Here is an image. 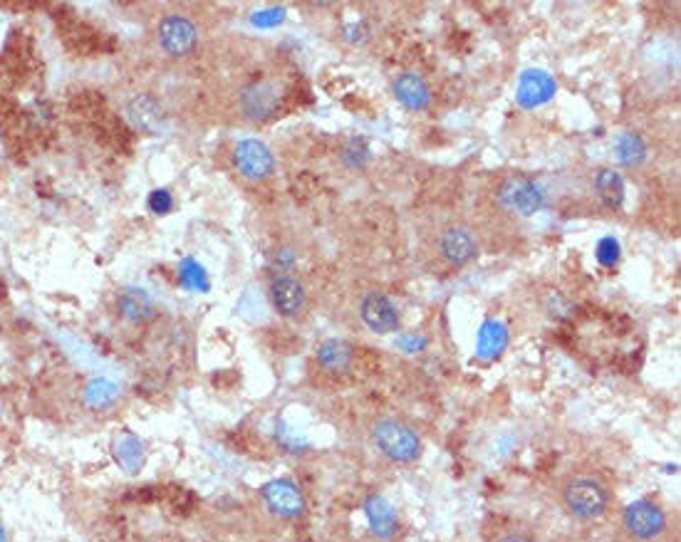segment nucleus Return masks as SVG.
Wrapping results in <instances>:
<instances>
[{
	"label": "nucleus",
	"mask_w": 681,
	"mask_h": 542,
	"mask_svg": "<svg viewBox=\"0 0 681 542\" xmlns=\"http://www.w3.org/2000/svg\"><path fill=\"white\" fill-rule=\"evenodd\" d=\"M560 498H563L565 510L575 520L592 523V520L602 518L607 513L612 495L607 483L600 476H595V473H575V476H570L565 481Z\"/></svg>",
	"instance_id": "nucleus-1"
},
{
	"label": "nucleus",
	"mask_w": 681,
	"mask_h": 542,
	"mask_svg": "<svg viewBox=\"0 0 681 542\" xmlns=\"http://www.w3.org/2000/svg\"><path fill=\"white\" fill-rule=\"evenodd\" d=\"M372 441L384 458L399 466H409L421 458V436L417 429L397 416H384L372 426Z\"/></svg>",
	"instance_id": "nucleus-2"
},
{
	"label": "nucleus",
	"mask_w": 681,
	"mask_h": 542,
	"mask_svg": "<svg viewBox=\"0 0 681 542\" xmlns=\"http://www.w3.org/2000/svg\"><path fill=\"white\" fill-rule=\"evenodd\" d=\"M622 525H625V533L632 540L654 542L667 530V513L654 500H634L622 513Z\"/></svg>",
	"instance_id": "nucleus-3"
},
{
	"label": "nucleus",
	"mask_w": 681,
	"mask_h": 542,
	"mask_svg": "<svg viewBox=\"0 0 681 542\" xmlns=\"http://www.w3.org/2000/svg\"><path fill=\"white\" fill-rule=\"evenodd\" d=\"M157 38L161 50L171 57H186L196 50L199 45V28L191 18L181 13H171L164 15L159 20L157 28Z\"/></svg>",
	"instance_id": "nucleus-4"
},
{
	"label": "nucleus",
	"mask_w": 681,
	"mask_h": 542,
	"mask_svg": "<svg viewBox=\"0 0 681 542\" xmlns=\"http://www.w3.org/2000/svg\"><path fill=\"white\" fill-rule=\"evenodd\" d=\"M498 201L506 211L516 213V216H535L545 208V194L535 181L523 179V176H511L503 181L498 189Z\"/></svg>",
	"instance_id": "nucleus-5"
},
{
	"label": "nucleus",
	"mask_w": 681,
	"mask_h": 542,
	"mask_svg": "<svg viewBox=\"0 0 681 542\" xmlns=\"http://www.w3.org/2000/svg\"><path fill=\"white\" fill-rule=\"evenodd\" d=\"M261 498L270 513L285 520L303 518L305 510H308L303 491L293 481H288V478H275V481L265 483Z\"/></svg>",
	"instance_id": "nucleus-6"
},
{
	"label": "nucleus",
	"mask_w": 681,
	"mask_h": 542,
	"mask_svg": "<svg viewBox=\"0 0 681 542\" xmlns=\"http://www.w3.org/2000/svg\"><path fill=\"white\" fill-rule=\"evenodd\" d=\"M233 164H236L238 174L246 176V179L263 181L273 174L275 156L268 149V144L258 142V139H243L233 149Z\"/></svg>",
	"instance_id": "nucleus-7"
},
{
	"label": "nucleus",
	"mask_w": 681,
	"mask_h": 542,
	"mask_svg": "<svg viewBox=\"0 0 681 542\" xmlns=\"http://www.w3.org/2000/svg\"><path fill=\"white\" fill-rule=\"evenodd\" d=\"M360 317L374 335H394L402 322L394 300L384 293H367L362 297Z\"/></svg>",
	"instance_id": "nucleus-8"
},
{
	"label": "nucleus",
	"mask_w": 681,
	"mask_h": 542,
	"mask_svg": "<svg viewBox=\"0 0 681 542\" xmlns=\"http://www.w3.org/2000/svg\"><path fill=\"white\" fill-rule=\"evenodd\" d=\"M268 295L278 315L283 317H300L308 307L305 285L295 275H275L268 285Z\"/></svg>",
	"instance_id": "nucleus-9"
},
{
	"label": "nucleus",
	"mask_w": 681,
	"mask_h": 542,
	"mask_svg": "<svg viewBox=\"0 0 681 542\" xmlns=\"http://www.w3.org/2000/svg\"><path fill=\"white\" fill-rule=\"evenodd\" d=\"M280 104V92L273 82H253L241 92V109L253 122H268L275 117Z\"/></svg>",
	"instance_id": "nucleus-10"
},
{
	"label": "nucleus",
	"mask_w": 681,
	"mask_h": 542,
	"mask_svg": "<svg viewBox=\"0 0 681 542\" xmlns=\"http://www.w3.org/2000/svg\"><path fill=\"white\" fill-rule=\"evenodd\" d=\"M555 92H558V82L553 75H548L545 70H525L518 80L516 102L523 109L543 107L555 97Z\"/></svg>",
	"instance_id": "nucleus-11"
},
{
	"label": "nucleus",
	"mask_w": 681,
	"mask_h": 542,
	"mask_svg": "<svg viewBox=\"0 0 681 542\" xmlns=\"http://www.w3.org/2000/svg\"><path fill=\"white\" fill-rule=\"evenodd\" d=\"M365 515L374 538L387 542L397 538L399 530H402V520H399L397 508L384 495H369L365 500Z\"/></svg>",
	"instance_id": "nucleus-12"
},
{
	"label": "nucleus",
	"mask_w": 681,
	"mask_h": 542,
	"mask_svg": "<svg viewBox=\"0 0 681 542\" xmlns=\"http://www.w3.org/2000/svg\"><path fill=\"white\" fill-rule=\"evenodd\" d=\"M439 250L446 263L454 265V268H464L478 255V241L469 228L451 226L441 233Z\"/></svg>",
	"instance_id": "nucleus-13"
},
{
	"label": "nucleus",
	"mask_w": 681,
	"mask_h": 542,
	"mask_svg": "<svg viewBox=\"0 0 681 542\" xmlns=\"http://www.w3.org/2000/svg\"><path fill=\"white\" fill-rule=\"evenodd\" d=\"M127 117L139 132L149 134V137H157V134L164 132L166 114L161 102L154 95H137L129 99Z\"/></svg>",
	"instance_id": "nucleus-14"
},
{
	"label": "nucleus",
	"mask_w": 681,
	"mask_h": 542,
	"mask_svg": "<svg viewBox=\"0 0 681 542\" xmlns=\"http://www.w3.org/2000/svg\"><path fill=\"white\" fill-rule=\"evenodd\" d=\"M392 92L397 102L409 112H424V109L431 107V87L419 72L407 70L394 77Z\"/></svg>",
	"instance_id": "nucleus-15"
},
{
	"label": "nucleus",
	"mask_w": 681,
	"mask_h": 542,
	"mask_svg": "<svg viewBox=\"0 0 681 542\" xmlns=\"http://www.w3.org/2000/svg\"><path fill=\"white\" fill-rule=\"evenodd\" d=\"M112 458L127 476H137L147 463V448L132 431H122L112 441Z\"/></svg>",
	"instance_id": "nucleus-16"
},
{
	"label": "nucleus",
	"mask_w": 681,
	"mask_h": 542,
	"mask_svg": "<svg viewBox=\"0 0 681 542\" xmlns=\"http://www.w3.org/2000/svg\"><path fill=\"white\" fill-rule=\"evenodd\" d=\"M592 191H595L597 201L607 208V211H620L625 206V179L620 171L615 169H600L592 176Z\"/></svg>",
	"instance_id": "nucleus-17"
},
{
	"label": "nucleus",
	"mask_w": 681,
	"mask_h": 542,
	"mask_svg": "<svg viewBox=\"0 0 681 542\" xmlns=\"http://www.w3.org/2000/svg\"><path fill=\"white\" fill-rule=\"evenodd\" d=\"M317 364H320L325 372L332 374H342L350 369L352 359H355V349H352L350 342L340 340V337H327L315 352Z\"/></svg>",
	"instance_id": "nucleus-18"
},
{
	"label": "nucleus",
	"mask_w": 681,
	"mask_h": 542,
	"mask_svg": "<svg viewBox=\"0 0 681 542\" xmlns=\"http://www.w3.org/2000/svg\"><path fill=\"white\" fill-rule=\"evenodd\" d=\"M117 305H119V312H122L124 320L132 322V325H144V322H149L154 317L152 295H149L147 290H142V288L122 290Z\"/></svg>",
	"instance_id": "nucleus-19"
},
{
	"label": "nucleus",
	"mask_w": 681,
	"mask_h": 542,
	"mask_svg": "<svg viewBox=\"0 0 681 542\" xmlns=\"http://www.w3.org/2000/svg\"><path fill=\"white\" fill-rule=\"evenodd\" d=\"M119 396H122V389L112 379L95 377L85 387V406L92 411H107L117 404Z\"/></svg>",
	"instance_id": "nucleus-20"
},
{
	"label": "nucleus",
	"mask_w": 681,
	"mask_h": 542,
	"mask_svg": "<svg viewBox=\"0 0 681 542\" xmlns=\"http://www.w3.org/2000/svg\"><path fill=\"white\" fill-rule=\"evenodd\" d=\"M508 345V330L506 325H501V322L496 320H488L483 322L481 330H478V354H481L483 359H493L498 357V354L503 352Z\"/></svg>",
	"instance_id": "nucleus-21"
},
{
	"label": "nucleus",
	"mask_w": 681,
	"mask_h": 542,
	"mask_svg": "<svg viewBox=\"0 0 681 542\" xmlns=\"http://www.w3.org/2000/svg\"><path fill=\"white\" fill-rule=\"evenodd\" d=\"M615 156L620 159V164L629 166V169H637V166L644 164L647 159V144L639 134L625 132L615 144Z\"/></svg>",
	"instance_id": "nucleus-22"
},
{
	"label": "nucleus",
	"mask_w": 681,
	"mask_h": 542,
	"mask_svg": "<svg viewBox=\"0 0 681 542\" xmlns=\"http://www.w3.org/2000/svg\"><path fill=\"white\" fill-rule=\"evenodd\" d=\"M342 164L350 171H365L372 164V147L365 137H352L342 144Z\"/></svg>",
	"instance_id": "nucleus-23"
},
{
	"label": "nucleus",
	"mask_w": 681,
	"mask_h": 542,
	"mask_svg": "<svg viewBox=\"0 0 681 542\" xmlns=\"http://www.w3.org/2000/svg\"><path fill=\"white\" fill-rule=\"evenodd\" d=\"M179 278H181V285H184V288L201 290V293H206V290H209V275H206L204 265H201L199 260H194V258L181 260Z\"/></svg>",
	"instance_id": "nucleus-24"
},
{
	"label": "nucleus",
	"mask_w": 681,
	"mask_h": 542,
	"mask_svg": "<svg viewBox=\"0 0 681 542\" xmlns=\"http://www.w3.org/2000/svg\"><path fill=\"white\" fill-rule=\"evenodd\" d=\"M595 258L597 263L602 265V268H615L617 263H620L622 258V248H620V241L612 236H605L597 241L595 246Z\"/></svg>",
	"instance_id": "nucleus-25"
},
{
	"label": "nucleus",
	"mask_w": 681,
	"mask_h": 542,
	"mask_svg": "<svg viewBox=\"0 0 681 542\" xmlns=\"http://www.w3.org/2000/svg\"><path fill=\"white\" fill-rule=\"evenodd\" d=\"M545 307H548V312L555 320H570L575 312L573 300L565 297L563 293H558V290H550V293L545 295Z\"/></svg>",
	"instance_id": "nucleus-26"
},
{
	"label": "nucleus",
	"mask_w": 681,
	"mask_h": 542,
	"mask_svg": "<svg viewBox=\"0 0 681 542\" xmlns=\"http://www.w3.org/2000/svg\"><path fill=\"white\" fill-rule=\"evenodd\" d=\"M149 208H152L157 216H166V213L174 208V198H171V194L166 189H159L149 196Z\"/></svg>",
	"instance_id": "nucleus-27"
},
{
	"label": "nucleus",
	"mask_w": 681,
	"mask_h": 542,
	"mask_svg": "<svg viewBox=\"0 0 681 542\" xmlns=\"http://www.w3.org/2000/svg\"><path fill=\"white\" fill-rule=\"evenodd\" d=\"M285 18V8H268L258 10L253 15V25H261V28H270V25H280V20Z\"/></svg>",
	"instance_id": "nucleus-28"
},
{
	"label": "nucleus",
	"mask_w": 681,
	"mask_h": 542,
	"mask_svg": "<svg viewBox=\"0 0 681 542\" xmlns=\"http://www.w3.org/2000/svg\"><path fill=\"white\" fill-rule=\"evenodd\" d=\"M496 542H538L533 535L521 533V530H511V533H503Z\"/></svg>",
	"instance_id": "nucleus-29"
},
{
	"label": "nucleus",
	"mask_w": 681,
	"mask_h": 542,
	"mask_svg": "<svg viewBox=\"0 0 681 542\" xmlns=\"http://www.w3.org/2000/svg\"><path fill=\"white\" fill-rule=\"evenodd\" d=\"M0 542H8V533H5L3 525H0Z\"/></svg>",
	"instance_id": "nucleus-30"
}]
</instances>
